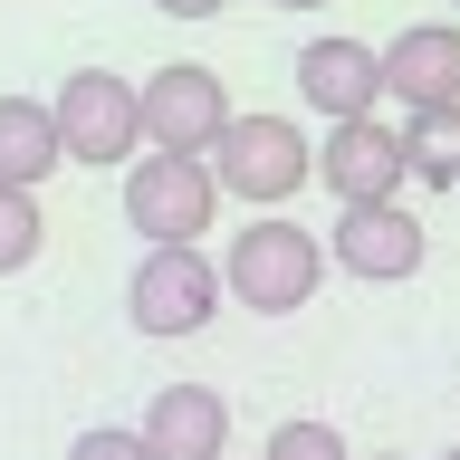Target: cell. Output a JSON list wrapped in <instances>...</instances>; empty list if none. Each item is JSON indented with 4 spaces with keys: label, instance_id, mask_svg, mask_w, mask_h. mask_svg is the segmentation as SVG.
I'll return each mask as SVG.
<instances>
[{
    "label": "cell",
    "instance_id": "cell-1",
    "mask_svg": "<svg viewBox=\"0 0 460 460\" xmlns=\"http://www.w3.org/2000/svg\"><path fill=\"white\" fill-rule=\"evenodd\" d=\"M316 279H326V240L297 230L288 211L240 221V230H230V250H221V288H230L250 316H297V307L316 297Z\"/></svg>",
    "mask_w": 460,
    "mask_h": 460
},
{
    "label": "cell",
    "instance_id": "cell-2",
    "mask_svg": "<svg viewBox=\"0 0 460 460\" xmlns=\"http://www.w3.org/2000/svg\"><path fill=\"white\" fill-rule=\"evenodd\" d=\"M211 164V182H221L230 201H250V211H288V201L316 182V144L288 125V115H230L221 144L201 154Z\"/></svg>",
    "mask_w": 460,
    "mask_h": 460
},
{
    "label": "cell",
    "instance_id": "cell-3",
    "mask_svg": "<svg viewBox=\"0 0 460 460\" xmlns=\"http://www.w3.org/2000/svg\"><path fill=\"white\" fill-rule=\"evenodd\" d=\"M211 211H221V182L201 154H135L125 164V230H144V250H201Z\"/></svg>",
    "mask_w": 460,
    "mask_h": 460
},
{
    "label": "cell",
    "instance_id": "cell-4",
    "mask_svg": "<svg viewBox=\"0 0 460 460\" xmlns=\"http://www.w3.org/2000/svg\"><path fill=\"white\" fill-rule=\"evenodd\" d=\"M221 269H211V250H144L135 279H125V316H135V336L172 345V336H201L211 316H221Z\"/></svg>",
    "mask_w": 460,
    "mask_h": 460
},
{
    "label": "cell",
    "instance_id": "cell-5",
    "mask_svg": "<svg viewBox=\"0 0 460 460\" xmlns=\"http://www.w3.org/2000/svg\"><path fill=\"white\" fill-rule=\"evenodd\" d=\"M49 115H58V154L86 164V172L135 164V144H144V125H135V77H115V67H77V77H58Z\"/></svg>",
    "mask_w": 460,
    "mask_h": 460
},
{
    "label": "cell",
    "instance_id": "cell-6",
    "mask_svg": "<svg viewBox=\"0 0 460 460\" xmlns=\"http://www.w3.org/2000/svg\"><path fill=\"white\" fill-rule=\"evenodd\" d=\"M230 86L201 67V58H172V67H154V77L135 86V125H144V154H211L230 125Z\"/></svg>",
    "mask_w": 460,
    "mask_h": 460
},
{
    "label": "cell",
    "instance_id": "cell-7",
    "mask_svg": "<svg viewBox=\"0 0 460 460\" xmlns=\"http://www.w3.org/2000/svg\"><path fill=\"white\" fill-rule=\"evenodd\" d=\"M431 230L402 211V201H336V230H326V259H336L345 279L365 288H402L412 269H422Z\"/></svg>",
    "mask_w": 460,
    "mask_h": 460
},
{
    "label": "cell",
    "instance_id": "cell-8",
    "mask_svg": "<svg viewBox=\"0 0 460 460\" xmlns=\"http://www.w3.org/2000/svg\"><path fill=\"white\" fill-rule=\"evenodd\" d=\"M316 182H326L336 201H394L402 182H412L402 125H384V115H336L326 144H316Z\"/></svg>",
    "mask_w": 460,
    "mask_h": 460
},
{
    "label": "cell",
    "instance_id": "cell-9",
    "mask_svg": "<svg viewBox=\"0 0 460 460\" xmlns=\"http://www.w3.org/2000/svg\"><path fill=\"white\" fill-rule=\"evenodd\" d=\"M297 96L326 125L336 115H374L384 106V49H365V39H307L297 49Z\"/></svg>",
    "mask_w": 460,
    "mask_h": 460
},
{
    "label": "cell",
    "instance_id": "cell-10",
    "mask_svg": "<svg viewBox=\"0 0 460 460\" xmlns=\"http://www.w3.org/2000/svg\"><path fill=\"white\" fill-rule=\"evenodd\" d=\"M135 431H144L154 460H230V402L211 384H164Z\"/></svg>",
    "mask_w": 460,
    "mask_h": 460
},
{
    "label": "cell",
    "instance_id": "cell-11",
    "mask_svg": "<svg viewBox=\"0 0 460 460\" xmlns=\"http://www.w3.org/2000/svg\"><path fill=\"white\" fill-rule=\"evenodd\" d=\"M384 96H402V106H460V20H422L402 29V39H384Z\"/></svg>",
    "mask_w": 460,
    "mask_h": 460
},
{
    "label": "cell",
    "instance_id": "cell-12",
    "mask_svg": "<svg viewBox=\"0 0 460 460\" xmlns=\"http://www.w3.org/2000/svg\"><path fill=\"white\" fill-rule=\"evenodd\" d=\"M58 164H67V154H58V115L39 106V96H0V182H10V192H39Z\"/></svg>",
    "mask_w": 460,
    "mask_h": 460
},
{
    "label": "cell",
    "instance_id": "cell-13",
    "mask_svg": "<svg viewBox=\"0 0 460 460\" xmlns=\"http://www.w3.org/2000/svg\"><path fill=\"white\" fill-rule=\"evenodd\" d=\"M402 164H412V182H431V192H460V106H422L412 125H402Z\"/></svg>",
    "mask_w": 460,
    "mask_h": 460
},
{
    "label": "cell",
    "instance_id": "cell-14",
    "mask_svg": "<svg viewBox=\"0 0 460 460\" xmlns=\"http://www.w3.org/2000/svg\"><path fill=\"white\" fill-rule=\"evenodd\" d=\"M49 250V221H39V192H10L0 182V279H20L29 259Z\"/></svg>",
    "mask_w": 460,
    "mask_h": 460
},
{
    "label": "cell",
    "instance_id": "cell-15",
    "mask_svg": "<svg viewBox=\"0 0 460 460\" xmlns=\"http://www.w3.org/2000/svg\"><path fill=\"white\" fill-rule=\"evenodd\" d=\"M259 460H355V451H345V431H336V422H279Z\"/></svg>",
    "mask_w": 460,
    "mask_h": 460
},
{
    "label": "cell",
    "instance_id": "cell-16",
    "mask_svg": "<svg viewBox=\"0 0 460 460\" xmlns=\"http://www.w3.org/2000/svg\"><path fill=\"white\" fill-rule=\"evenodd\" d=\"M67 460H154V451H144V431L96 422V431H77V441H67Z\"/></svg>",
    "mask_w": 460,
    "mask_h": 460
},
{
    "label": "cell",
    "instance_id": "cell-17",
    "mask_svg": "<svg viewBox=\"0 0 460 460\" xmlns=\"http://www.w3.org/2000/svg\"><path fill=\"white\" fill-rule=\"evenodd\" d=\"M154 10H164V20H221L230 0H154Z\"/></svg>",
    "mask_w": 460,
    "mask_h": 460
},
{
    "label": "cell",
    "instance_id": "cell-18",
    "mask_svg": "<svg viewBox=\"0 0 460 460\" xmlns=\"http://www.w3.org/2000/svg\"><path fill=\"white\" fill-rule=\"evenodd\" d=\"M269 10H326V0H269Z\"/></svg>",
    "mask_w": 460,
    "mask_h": 460
},
{
    "label": "cell",
    "instance_id": "cell-19",
    "mask_svg": "<svg viewBox=\"0 0 460 460\" xmlns=\"http://www.w3.org/2000/svg\"><path fill=\"white\" fill-rule=\"evenodd\" d=\"M441 460H460V441H451V451H441Z\"/></svg>",
    "mask_w": 460,
    "mask_h": 460
},
{
    "label": "cell",
    "instance_id": "cell-20",
    "mask_svg": "<svg viewBox=\"0 0 460 460\" xmlns=\"http://www.w3.org/2000/svg\"><path fill=\"white\" fill-rule=\"evenodd\" d=\"M451 10H460V0H451Z\"/></svg>",
    "mask_w": 460,
    "mask_h": 460
}]
</instances>
